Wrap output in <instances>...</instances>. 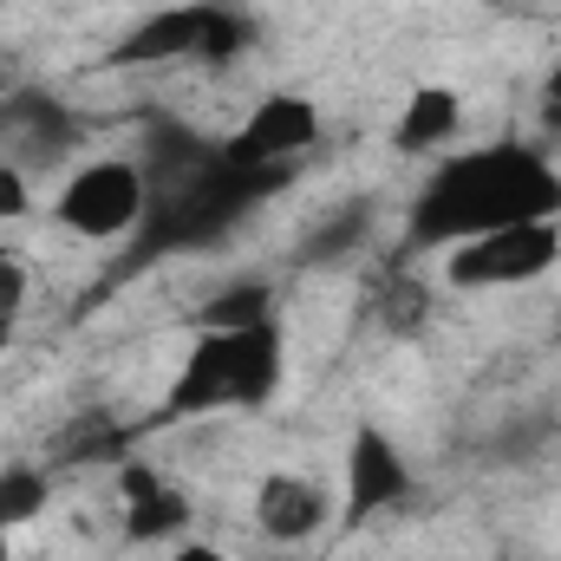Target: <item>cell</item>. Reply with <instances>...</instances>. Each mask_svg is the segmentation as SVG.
Returning <instances> with one entry per match:
<instances>
[{
	"label": "cell",
	"instance_id": "obj_1",
	"mask_svg": "<svg viewBox=\"0 0 561 561\" xmlns=\"http://www.w3.org/2000/svg\"><path fill=\"white\" fill-rule=\"evenodd\" d=\"M516 222H561V163L542 144L523 138L477 144L437 163V176L419 190L405 216V255L457 249V242H477Z\"/></svg>",
	"mask_w": 561,
	"mask_h": 561
},
{
	"label": "cell",
	"instance_id": "obj_2",
	"mask_svg": "<svg viewBox=\"0 0 561 561\" xmlns=\"http://www.w3.org/2000/svg\"><path fill=\"white\" fill-rule=\"evenodd\" d=\"M294 183V163H236L229 150L190 176V183H170V190H150L144 203V222L131 229V255L112 268V280L144 275L150 262H170V255H196V249H216L236 222H249L268 196H280Z\"/></svg>",
	"mask_w": 561,
	"mask_h": 561
},
{
	"label": "cell",
	"instance_id": "obj_3",
	"mask_svg": "<svg viewBox=\"0 0 561 561\" xmlns=\"http://www.w3.org/2000/svg\"><path fill=\"white\" fill-rule=\"evenodd\" d=\"M287 379V340L275 320L249 333H196L150 424H183L209 412H262Z\"/></svg>",
	"mask_w": 561,
	"mask_h": 561
},
{
	"label": "cell",
	"instance_id": "obj_4",
	"mask_svg": "<svg viewBox=\"0 0 561 561\" xmlns=\"http://www.w3.org/2000/svg\"><path fill=\"white\" fill-rule=\"evenodd\" d=\"M144 203H150V183H144L138 157H92L66 176L53 222L85 236V242H112V236H131L144 222Z\"/></svg>",
	"mask_w": 561,
	"mask_h": 561
},
{
	"label": "cell",
	"instance_id": "obj_5",
	"mask_svg": "<svg viewBox=\"0 0 561 561\" xmlns=\"http://www.w3.org/2000/svg\"><path fill=\"white\" fill-rule=\"evenodd\" d=\"M561 268V222H516V229H490L477 242L444 249V280L457 294H483V287H523Z\"/></svg>",
	"mask_w": 561,
	"mask_h": 561
},
{
	"label": "cell",
	"instance_id": "obj_6",
	"mask_svg": "<svg viewBox=\"0 0 561 561\" xmlns=\"http://www.w3.org/2000/svg\"><path fill=\"white\" fill-rule=\"evenodd\" d=\"M79 138H85V125H79L46 85H20V92L0 99V157H7L13 170L39 176V170L66 163V157L79 150Z\"/></svg>",
	"mask_w": 561,
	"mask_h": 561
},
{
	"label": "cell",
	"instance_id": "obj_7",
	"mask_svg": "<svg viewBox=\"0 0 561 561\" xmlns=\"http://www.w3.org/2000/svg\"><path fill=\"white\" fill-rule=\"evenodd\" d=\"M412 490H419V477H412L405 450L379 424H359L353 444H346V503H340V523L346 529H366L373 516L399 510Z\"/></svg>",
	"mask_w": 561,
	"mask_h": 561
},
{
	"label": "cell",
	"instance_id": "obj_8",
	"mask_svg": "<svg viewBox=\"0 0 561 561\" xmlns=\"http://www.w3.org/2000/svg\"><path fill=\"white\" fill-rule=\"evenodd\" d=\"M320 105L307 99V92H268L255 112H249V125L236 131V138H222V150L236 157V163H300L313 144H320Z\"/></svg>",
	"mask_w": 561,
	"mask_h": 561
},
{
	"label": "cell",
	"instance_id": "obj_9",
	"mask_svg": "<svg viewBox=\"0 0 561 561\" xmlns=\"http://www.w3.org/2000/svg\"><path fill=\"white\" fill-rule=\"evenodd\" d=\"M327 516H333L327 490L300 470H268L262 490H255V529L268 542H307V536L327 529Z\"/></svg>",
	"mask_w": 561,
	"mask_h": 561
},
{
	"label": "cell",
	"instance_id": "obj_10",
	"mask_svg": "<svg viewBox=\"0 0 561 561\" xmlns=\"http://www.w3.org/2000/svg\"><path fill=\"white\" fill-rule=\"evenodd\" d=\"M209 26V0H183V7H157L118 39V66H170V59H196Z\"/></svg>",
	"mask_w": 561,
	"mask_h": 561
},
{
	"label": "cell",
	"instance_id": "obj_11",
	"mask_svg": "<svg viewBox=\"0 0 561 561\" xmlns=\"http://www.w3.org/2000/svg\"><path fill=\"white\" fill-rule=\"evenodd\" d=\"M216 157H222V144L203 138V131H190L183 118H150V125H144L138 163H144V183H150V190L190 183V176H203Z\"/></svg>",
	"mask_w": 561,
	"mask_h": 561
},
{
	"label": "cell",
	"instance_id": "obj_12",
	"mask_svg": "<svg viewBox=\"0 0 561 561\" xmlns=\"http://www.w3.org/2000/svg\"><path fill=\"white\" fill-rule=\"evenodd\" d=\"M457 131H463V99L431 79V85H412V99H405V112L392 125V150L399 157H437Z\"/></svg>",
	"mask_w": 561,
	"mask_h": 561
},
{
	"label": "cell",
	"instance_id": "obj_13",
	"mask_svg": "<svg viewBox=\"0 0 561 561\" xmlns=\"http://www.w3.org/2000/svg\"><path fill=\"white\" fill-rule=\"evenodd\" d=\"M131 437H138V424H125L118 412H105V405H92V412H79V419L59 424V437H53V457L59 463H72V470H85V463H125L131 457Z\"/></svg>",
	"mask_w": 561,
	"mask_h": 561
},
{
	"label": "cell",
	"instance_id": "obj_14",
	"mask_svg": "<svg viewBox=\"0 0 561 561\" xmlns=\"http://www.w3.org/2000/svg\"><path fill=\"white\" fill-rule=\"evenodd\" d=\"M262 320H275V280H262V275L229 280V287H216L196 307V333H249Z\"/></svg>",
	"mask_w": 561,
	"mask_h": 561
},
{
	"label": "cell",
	"instance_id": "obj_15",
	"mask_svg": "<svg viewBox=\"0 0 561 561\" xmlns=\"http://www.w3.org/2000/svg\"><path fill=\"white\" fill-rule=\"evenodd\" d=\"M118 510H125V542H176L190 529V516H196L183 483H157L150 496H131Z\"/></svg>",
	"mask_w": 561,
	"mask_h": 561
},
{
	"label": "cell",
	"instance_id": "obj_16",
	"mask_svg": "<svg viewBox=\"0 0 561 561\" xmlns=\"http://www.w3.org/2000/svg\"><path fill=\"white\" fill-rule=\"evenodd\" d=\"M255 39H262V20H255L242 0H209V26H203L196 66H236Z\"/></svg>",
	"mask_w": 561,
	"mask_h": 561
},
{
	"label": "cell",
	"instance_id": "obj_17",
	"mask_svg": "<svg viewBox=\"0 0 561 561\" xmlns=\"http://www.w3.org/2000/svg\"><path fill=\"white\" fill-rule=\"evenodd\" d=\"M366 236H373V203L359 196V203H346V209H333V216H320V222H313V236L300 242V262H307V268L346 262Z\"/></svg>",
	"mask_w": 561,
	"mask_h": 561
},
{
	"label": "cell",
	"instance_id": "obj_18",
	"mask_svg": "<svg viewBox=\"0 0 561 561\" xmlns=\"http://www.w3.org/2000/svg\"><path fill=\"white\" fill-rule=\"evenodd\" d=\"M424 313H431V287L424 280H412L405 268L399 275H386L379 287H373V320L392 333V340H412L424 327Z\"/></svg>",
	"mask_w": 561,
	"mask_h": 561
},
{
	"label": "cell",
	"instance_id": "obj_19",
	"mask_svg": "<svg viewBox=\"0 0 561 561\" xmlns=\"http://www.w3.org/2000/svg\"><path fill=\"white\" fill-rule=\"evenodd\" d=\"M46 503H53V477H46L39 463H7V470H0V523H7V529L39 523Z\"/></svg>",
	"mask_w": 561,
	"mask_h": 561
},
{
	"label": "cell",
	"instance_id": "obj_20",
	"mask_svg": "<svg viewBox=\"0 0 561 561\" xmlns=\"http://www.w3.org/2000/svg\"><path fill=\"white\" fill-rule=\"evenodd\" d=\"M26 216H33V176L0 157V222H26Z\"/></svg>",
	"mask_w": 561,
	"mask_h": 561
},
{
	"label": "cell",
	"instance_id": "obj_21",
	"mask_svg": "<svg viewBox=\"0 0 561 561\" xmlns=\"http://www.w3.org/2000/svg\"><path fill=\"white\" fill-rule=\"evenodd\" d=\"M26 287H33V275H26V262L0 255V313H20V307H26Z\"/></svg>",
	"mask_w": 561,
	"mask_h": 561
},
{
	"label": "cell",
	"instance_id": "obj_22",
	"mask_svg": "<svg viewBox=\"0 0 561 561\" xmlns=\"http://www.w3.org/2000/svg\"><path fill=\"white\" fill-rule=\"evenodd\" d=\"M536 118H542V131L561 138V59L542 72V92H536Z\"/></svg>",
	"mask_w": 561,
	"mask_h": 561
},
{
	"label": "cell",
	"instance_id": "obj_23",
	"mask_svg": "<svg viewBox=\"0 0 561 561\" xmlns=\"http://www.w3.org/2000/svg\"><path fill=\"white\" fill-rule=\"evenodd\" d=\"M170 561H229V556H222V549H209V542H183Z\"/></svg>",
	"mask_w": 561,
	"mask_h": 561
},
{
	"label": "cell",
	"instance_id": "obj_24",
	"mask_svg": "<svg viewBox=\"0 0 561 561\" xmlns=\"http://www.w3.org/2000/svg\"><path fill=\"white\" fill-rule=\"evenodd\" d=\"M0 561H13V529L0 523Z\"/></svg>",
	"mask_w": 561,
	"mask_h": 561
},
{
	"label": "cell",
	"instance_id": "obj_25",
	"mask_svg": "<svg viewBox=\"0 0 561 561\" xmlns=\"http://www.w3.org/2000/svg\"><path fill=\"white\" fill-rule=\"evenodd\" d=\"M7 340H13V313H0V353H7Z\"/></svg>",
	"mask_w": 561,
	"mask_h": 561
},
{
	"label": "cell",
	"instance_id": "obj_26",
	"mask_svg": "<svg viewBox=\"0 0 561 561\" xmlns=\"http://www.w3.org/2000/svg\"><path fill=\"white\" fill-rule=\"evenodd\" d=\"M490 561H523V556H490Z\"/></svg>",
	"mask_w": 561,
	"mask_h": 561
},
{
	"label": "cell",
	"instance_id": "obj_27",
	"mask_svg": "<svg viewBox=\"0 0 561 561\" xmlns=\"http://www.w3.org/2000/svg\"><path fill=\"white\" fill-rule=\"evenodd\" d=\"M556 340H561V313H556Z\"/></svg>",
	"mask_w": 561,
	"mask_h": 561
}]
</instances>
